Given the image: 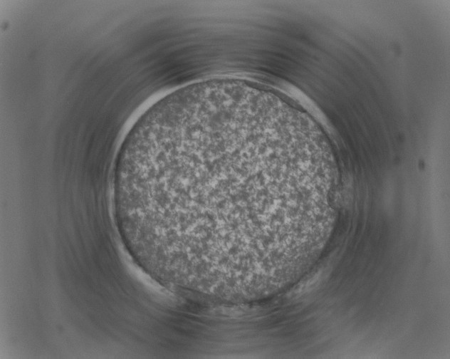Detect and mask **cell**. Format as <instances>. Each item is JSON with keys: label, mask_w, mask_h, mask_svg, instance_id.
<instances>
[{"label": "cell", "mask_w": 450, "mask_h": 359, "mask_svg": "<svg viewBox=\"0 0 450 359\" xmlns=\"http://www.w3.org/2000/svg\"><path fill=\"white\" fill-rule=\"evenodd\" d=\"M138 183L166 256L184 269L261 263L283 198L297 185L287 141L258 123L223 118L165 132L141 148Z\"/></svg>", "instance_id": "obj_1"}]
</instances>
